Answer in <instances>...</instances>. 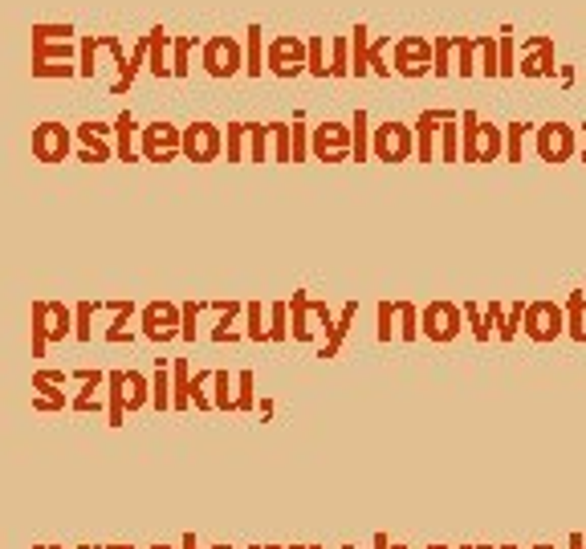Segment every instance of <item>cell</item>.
Returning <instances> with one entry per match:
<instances>
[{"label":"cell","mask_w":586,"mask_h":549,"mask_svg":"<svg viewBox=\"0 0 586 549\" xmlns=\"http://www.w3.org/2000/svg\"><path fill=\"white\" fill-rule=\"evenodd\" d=\"M424 334L436 338V342H452L460 334V310L448 301H436L428 305V314H424Z\"/></svg>","instance_id":"5"},{"label":"cell","mask_w":586,"mask_h":549,"mask_svg":"<svg viewBox=\"0 0 586 549\" xmlns=\"http://www.w3.org/2000/svg\"><path fill=\"white\" fill-rule=\"evenodd\" d=\"M310 70H314V74H326V66H322V45H318V41L310 45Z\"/></svg>","instance_id":"21"},{"label":"cell","mask_w":586,"mask_h":549,"mask_svg":"<svg viewBox=\"0 0 586 549\" xmlns=\"http://www.w3.org/2000/svg\"><path fill=\"white\" fill-rule=\"evenodd\" d=\"M464 318L473 322V330H477V338H481V342L489 338V326H485V318H481V310H477V305H464Z\"/></svg>","instance_id":"17"},{"label":"cell","mask_w":586,"mask_h":549,"mask_svg":"<svg viewBox=\"0 0 586 549\" xmlns=\"http://www.w3.org/2000/svg\"><path fill=\"white\" fill-rule=\"evenodd\" d=\"M477 549H493V545H477Z\"/></svg>","instance_id":"27"},{"label":"cell","mask_w":586,"mask_h":549,"mask_svg":"<svg viewBox=\"0 0 586 549\" xmlns=\"http://www.w3.org/2000/svg\"><path fill=\"white\" fill-rule=\"evenodd\" d=\"M578 131H582V143H578V159L586 163V122H582V127H578Z\"/></svg>","instance_id":"23"},{"label":"cell","mask_w":586,"mask_h":549,"mask_svg":"<svg viewBox=\"0 0 586 549\" xmlns=\"http://www.w3.org/2000/svg\"><path fill=\"white\" fill-rule=\"evenodd\" d=\"M554 78H558V86H562V90H574L578 70H574V66H558V74H554Z\"/></svg>","instance_id":"19"},{"label":"cell","mask_w":586,"mask_h":549,"mask_svg":"<svg viewBox=\"0 0 586 549\" xmlns=\"http://www.w3.org/2000/svg\"><path fill=\"white\" fill-rule=\"evenodd\" d=\"M460 74H477V45L460 41Z\"/></svg>","instance_id":"16"},{"label":"cell","mask_w":586,"mask_h":549,"mask_svg":"<svg viewBox=\"0 0 586 549\" xmlns=\"http://www.w3.org/2000/svg\"><path fill=\"white\" fill-rule=\"evenodd\" d=\"M399 70L403 74H424L428 70V45L424 41H403L399 45Z\"/></svg>","instance_id":"8"},{"label":"cell","mask_w":586,"mask_h":549,"mask_svg":"<svg viewBox=\"0 0 586 549\" xmlns=\"http://www.w3.org/2000/svg\"><path fill=\"white\" fill-rule=\"evenodd\" d=\"M460 155L468 163H493L497 155H505V131H497L493 122H481L477 114H464V147Z\"/></svg>","instance_id":"1"},{"label":"cell","mask_w":586,"mask_h":549,"mask_svg":"<svg viewBox=\"0 0 586 549\" xmlns=\"http://www.w3.org/2000/svg\"><path fill=\"white\" fill-rule=\"evenodd\" d=\"M566 549H586V537L582 533H570V545Z\"/></svg>","instance_id":"22"},{"label":"cell","mask_w":586,"mask_h":549,"mask_svg":"<svg viewBox=\"0 0 586 549\" xmlns=\"http://www.w3.org/2000/svg\"><path fill=\"white\" fill-rule=\"evenodd\" d=\"M318 151L330 155V159H342V151H346V131L338 127V122L322 127V135H318Z\"/></svg>","instance_id":"12"},{"label":"cell","mask_w":586,"mask_h":549,"mask_svg":"<svg viewBox=\"0 0 586 549\" xmlns=\"http://www.w3.org/2000/svg\"><path fill=\"white\" fill-rule=\"evenodd\" d=\"M525 131H534L530 122H509V127H505V159H509V163H521V143H525Z\"/></svg>","instance_id":"13"},{"label":"cell","mask_w":586,"mask_h":549,"mask_svg":"<svg viewBox=\"0 0 586 549\" xmlns=\"http://www.w3.org/2000/svg\"><path fill=\"white\" fill-rule=\"evenodd\" d=\"M379 549H387V541H383V537H379Z\"/></svg>","instance_id":"25"},{"label":"cell","mask_w":586,"mask_h":549,"mask_svg":"<svg viewBox=\"0 0 586 549\" xmlns=\"http://www.w3.org/2000/svg\"><path fill=\"white\" fill-rule=\"evenodd\" d=\"M407 151H412L407 127H399V122H387V127L379 131V155H383V159H403Z\"/></svg>","instance_id":"7"},{"label":"cell","mask_w":586,"mask_h":549,"mask_svg":"<svg viewBox=\"0 0 586 549\" xmlns=\"http://www.w3.org/2000/svg\"><path fill=\"white\" fill-rule=\"evenodd\" d=\"M501 549H517V545H501Z\"/></svg>","instance_id":"26"},{"label":"cell","mask_w":586,"mask_h":549,"mask_svg":"<svg viewBox=\"0 0 586 549\" xmlns=\"http://www.w3.org/2000/svg\"><path fill=\"white\" fill-rule=\"evenodd\" d=\"M440 118H444V110H436V114H424L420 118V159L428 163L432 159V151H436V131H440Z\"/></svg>","instance_id":"11"},{"label":"cell","mask_w":586,"mask_h":549,"mask_svg":"<svg viewBox=\"0 0 586 549\" xmlns=\"http://www.w3.org/2000/svg\"><path fill=\"white\" fill-rule=\"evenodd\" d=\"M273 70H277V74H298V70H302V49L293 45V41H281V45L273 49Z\"/></svg>","instance_id":"10"},{"label":"cell","mask_w":586,"mask_h":549,"mask_svg":"<svg viewBox=\"0 0 586 549\" xmlns=\"http://www.w3.org/2000/svg\"><path fill=\"white\" fill-rule=\"evenodd\" d=\"M530 549H558V545H546V541H542V545H530Z\"/></svg>","instance_id":"24"},{"label":"cell","mask_w":586,"mask_h":549,"mask_svg":"<svg viewBox=\"0 0 586 549\" xmlns=\"http://www.w3.org/2000/svg\"><path fill=\"white\" fill-rule=\"evenodd\" d=\"M399 322H403V338H416V310L412 305H399Z\"/></svg>","instance_id":"18"},{"label":"cell","mask_w":586,"mask_h":549,"mask_svg":"<svg viewBox=\"0 0 586 549\" xmlns=\"http://www.w3.org/2000/svg\"><path fill=\"white\" fill-rule=\"evenodd\" d=\"M521 330L530 342H558L566 334V314L558 301H530L521 314Z\"/></svg>","instance_id":"3"},{"label":"cell","mask_w":586,"mask_h":549,"mask_svg":"<svg viewBox=\"0 0 586 549\" xmlns=\"http://www.w3.org/2000/svg\"><path fill=\"white\" fill-rule=\"evenodd\" d=\"M562 314H566V338L586 342V293H582V289H574V293L566 297Z\"/></svg>","instance_id":"6"},{"label":"cell","mask_w":586,"mask_h":549,"mask_svg":"<svg viewBox=\"0 0 586 549\" xmlns=\"http://www.w3.org/2000/svg\"><path fill=\"white\" fill-rule=\"evenodd\" d=\"M477 45V70L485 74V78H497V41H489V37H481V41H473Z\"/></svg>","instance_id":"14"},{"label":"cell","mask_w":586,"mask_h":549,"mask_svg":"<svg viewBox=\"0 0 586 549\" xmlns=\"http://www.w3.org/2000/svg\"><path fill=\"white\" fill-rule=\"evenodd\" d=\"M448 49H452V41H440V49H436V74H448Z\"/></svg>","instance_id":"20"},{"label":"cell","mask_w":586,"mask_h":549,"mask_svg":"<svg viewBox=\"0 0 586 549\" xmlns=\"http://www.w3.org/2000/svg\"><path fill=\"white\" fill-rule=\"evenodd\" d=\"M505 37L497 41V78H513L517 74V41L513 29H501Z\"/></svg>","instance_id":"9"},{"label":"cell","mask_w":586,"mask_h":549,"mask_svg":"<svg viewBox=\"0 0 586 549\" xmlns=\"http://www.w3.org/2000/svg\"><path fill=\"white\" fill-rule=\"evenodd\" d=\"M534 147H538V159L542 163H570L578 155V131L562 118H550L542 127H534Z\"/></svg>","instance_id":"2"},{"label":"cell","mask_w":586,"mask_h":549,"mask_svg":"<svg viewBox=\"0 0 586 549\" xmlns=\"http://www.w3.org/2000/svg\"><path fill=\"white\" fill-rule=\"evenodd\" d=\"M521 78H554L558 74V53H554V37L534 33V37H521Z\"/></svg>","instance_id":"4"},{"label":"cell","mask_w":586,"mask_h":549,"mask_svg":"<svg viewBox=\"0 0 586 549\" xmlns=\"http://www.w3.org/2000/svg\"><path fill=\"white\" fill-rule=\"evenodd\" d=\"M432 549H444V545H432Z\"/></svg>","instance_id":"28"},{"label":"cell","mask_w":586,"mask_h":549,"mask_svg":"<svg viewBox=\"0 0 586 549\" xmlns=\"http://www.w3.org/2000/svg\"><path fill=\"white\" fill-rule=\"evenodd\" d=\"M521 314H525V305L517 301V305H509V310L501 314V322H497V338H517V330H521Z\"/></svg>","instance_id":"15"}]
</instances>
